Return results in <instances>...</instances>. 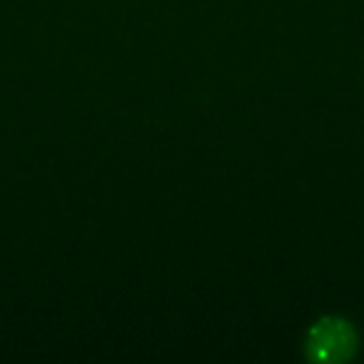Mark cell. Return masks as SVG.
Masks as SVG:
<instances>
[{
    "instance_id": "cell-1",
    "label": "cell",
    "mask_w": 364,
    "mask_h": 364,
    "mask_svg": "<svg viewBox=\"0 0 364 364\" xmlns=\"http://www.w3.org/2000/svg\"><path fill=\"white\" fill-rule=\"evenodd\" d=\"M307 352L318 363H346L356 352V333L348 322L326 318L311 328Z\"/></svg>"
}]
</instances>
